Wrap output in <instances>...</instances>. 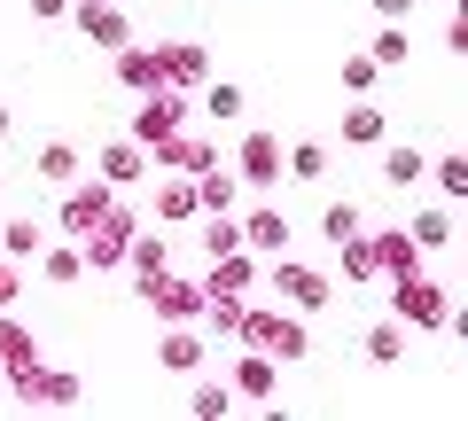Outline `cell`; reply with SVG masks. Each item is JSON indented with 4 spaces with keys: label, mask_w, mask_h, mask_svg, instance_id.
Here are the masks:
<instances>
[{
    "label": "cell",
    "mask_w": 468,
    "mask_h": 421,
    "mask_svg": "<svg viewBox=\"0 0 468 421\" xmlns=\"http://www.w3.org/2000/svg\"><path fill=\"white\" fill-rule=\"evenodd\" d=\"M234 343H250V352H266V359H282V367H297V359L313 352V328H304V312H282V304H242Z\"/></svg>",
    "instance_id": "1"
},
{
    "label": "cell",
    "mask_w": 468,
    "mask_h": 421,
    "mask_svg": "<svg viewBox=\"0 0 468 421\" xmlns=\"http://www.w3.org/2000/svg\"><path fill=\"white\" fill-rule=\"evenodd\" d=\"M218 156H227V172L242 180V195H273V187H282V133H266V125H242V141L218 149Z\"/></svg>",
    "instance_id": "2"
},
{
    "label": "cell",
    "mask_w": 468,
    "mask_h": 421,
    "mask_svg": "<svg viewBox=\"0 0 468 421\" xmlns=\"http://www.w3.org/2000/svg\"><path fill=\"white\" fill-rule=\"evenodd\" d=\"M390 321H406V328H452V297H445V281H437L430 266L421 273H399V281H390Z\"/></svg>",
    "instance_id": "3"
},
{
    "label": "cell",
    "mask_w": 468,
    "mask_h": 421,
    "mask_svg": "<svg viewBox=\"0 0 468 421\" xmlns=\"http://www.w3.org/2000/svg\"><path fill=\"white\" fill-rule=\"evenodd\" d=\"M187 110H196V94H187V86H156V94H133V141H141V149L172 141V133L187 125Z\"/></svg>",
    "instance_id": "4"
},
{
    "label": "cell",
    "mask_w": 468,
    "mask_h": 421,
    "mask_svg": "<svg viewBox=\"0 0 468 421\" xmlns=\"http://www.w3.org/2000/svg\"><path fill=\"white\" fill-rule=\"evenodd\" d=\"M110 203H117V187H101L94 172H79L70 187H55V219H48V226H55V235H70V242H79L86 226H94L101 211H110Z\"/></svg>",
    "instance_id": "5"
},
{
    "label": "cell",
    "mask_w": 468,
    "mask_h": 421,
    "mask_svg": "<svg viewBox=\"0 0 468 421\" xmlns=\"http://www.w3.org/2000/svg\"><path fill=\"white\" fill-rule=\"evenodd\" d=\"M133 226H141V211L110 203V211H101V219L79 235V258H86V273H110V266H125V242H133Z\"/></svg>",
    "instance_id": "6"
},
{
    "label": "cell",
    "mask_w": 468,
    "mask_h": 421,
    "mask_svg": "<svg viewBox=\"0 0 468 421\" xmlns=\"http://www.w3.org/2000/svg\"><path fill=\"white\" fill-rule=\"evenodd\" d=\"M266 281H273V297H282L289 312H304V321H313L320 304L335 297V281H328V273H313V266H297V258H282V250H273V273H266Z\"/></svg>",
    "instance_id": "7"
},
{
    "label": "cell",
    "mask_w": 468,
    "mask_h": 421,
    "mask_svg": "<svg viewBox=\"0 0 468 421\" xmlns=\"http://www.w3.org/2000/svg\"><path fill=\"white\" fill-rule=\"evenodd\" d=\"M141 289V304L149 312H165V321H203V281H180V273H149V281H133Z\"/></svg>",
    "instance_id": "8"
},
{
    "label": "cell",
    "mask_w": 468,
    "mask_h": 421,
    "mask_svg": "<svg viewBox=\"0 0 468 421\" xmlns=\"http://www.w3.org/2000/svg\"><path fill=\"white\" fill-rule=\"evenodd\" d=\"M8 390H16L24 405H39V414H63V405L86 398V383H79V374H63V367H32V374H16Z\"/></svg>",
    "instance_id": "9"
},
{
    "label": "cell",
    "mask_w": 468,
    "mask_h": 421,
    "mask_svg": "<svg viewBox=\"0 0 468 421\" xmlns=\"http://www.w3.org/2000/svg\"><path fill=\"white\" fill-rule=\"evenodd\" d=\"M203 359H211L203 321H172L165 336H156V367H165V374H203Z\"/></svg>",
    "instance_id": "10"
},
{
    "label": "cell",
    "mask_w": 468,
    "mask_h": 421,
    "mask_svg": "<svg viewBox=\"0 0 468 421\" xmlns=\"http://www.w3.org/2000/svg\"><path fill=\"white\" fill-rule=\"evenodd\" d=\"M63 24H79L86 39H94V47H125V39H133V24H125V8H117V0H70V16Z\"/></svg>",
    "instance_id": "11"
},
{
    "label": "cell",
    "mask_w": 468,
    "mask_h": 421,
    "mask_svg": "<svg viewBox=\"0 0 468 421\" xmlns=\"http://www.w3.org/2000/svg\"><path fill=\"white\" fill-rule=\"evenodd\" d=\"M234 219H242V250L250 258L289 250V211H273V203H234Z\"/></svg>",
    "instance_id": "12"
},
{
    "label": "cell",
    "mask_w": 468,
    "mask_h": 421,
    "mask_svg": "<svg viewBox=\"0 0 468 421\" xmlns=\"http://www.w3.org/2000/svg\"><path fill=\"white\" fill-rule=\"evenodd\" d=\"M94 180H101V187H117V195H125V187H141V180H149V149H141L133 133L110 141V149H94Z\"/></svg>",
    "instance_id": "13"
},
{
    "label": "cell",
    "mask_w": 468,
    "mask_h": 421,
    "mask_svg": "<svg viewBox=\"0 0 468 421\" xmlns=\"http://www.w3.org/2000/svg\"><path fill=\"white\" fill-rule=\"evenodd\" d=\"M227 390H234V398H258V405H282V398H273V390H282V359H266V352H250V343H242Z\"/></svg>",
    "instance_id": "14"
},
{
    "label": "cell",
    "mask_w": 468,
    "mask_h": 421,
    "mask_svg": "<svg viewBox=\"0 0 468 421\" xmlns=\"http://www.w3.org/2000/svg\"><path fill=\"white\" fill-rule=\"evenodd\" d=\"M149 164H156V172H187V180H196V172L218 164V149H211L203 133H187V125H180L172 141H156V149H149Z\"/></svg>",
    "instance_id": "15"
},
{
    "label": "cell",
    "mask_w": 468,
    "mask_h": 421,
    "mask_svg": "<svg viewBox=\"0 0 468 421\" xmlns=\"http://www.w3.org/2000/svg\"><path fill=\"white\" fill-rule=\"evenodd\" d=\"M48 242H55V226L39 219V211H8V219H0V258H16V266H32Z\"/></svg>",
    "instance_id": "16"
},
{
    "label": "cell",
    "mask_w": 468,
    "mask_h": 421,
    "mask_svg": "<svg viewBox=\"0 0 468 421\" xmlns=\"http://www.w3.org/2000/svg\"><path fill=\"white\" fill-rule=\"evenodd\" d=\"M156 63H165V86H187V94L211 79V55L196 39H156Z\"/></svg>",
    "instance_id": "17"
},
{
    "label": "cell",
    "mask_w": 468,
    "mask_h": 421,
    "mask_svg": "<svg viewBox=\"0 0 468 421\" xmlns=\"http://www.w3.org/2000/svg\"><path fill=\"white\" fill-rule=\"evenodd\" d=\"M187 219H203L196 211V180H187V172H156V226H187Z\"/></svg>",
    "instance_id": "18"
},
{
    "label": "cell",
    "mask_w": 468,
    "mask_h": 421,
    "mask_svg": "<svg viewBox=\"0 0 468 421\" xmlns=\"http://www.w3.org/2000/svg\"><path fill=\"white\" fill-rule=\"evenodd\" d=\"M328 164H335V149H328V141H282V180L320 187V180H328Z\"/></svg>",
    "instance_id": "19"
},
{
    "label": "cell",
    "mask_w": 468,
    "mask_h": 421,
    "mask_svg": "<svg viewBox=\"0 0 468 421\" xmlns=\"http://www.w3.org/2000/svg\"><path fill=\"white\" fill-rule=\"evenodd\" d=\"M117 86H125V94H156V86H165V63H156V47L125 39V47H117Z\"/></svg>",
    "instance_id": "20"
},
{
    "label": "cell",
    "mask_w": 468,
    "mask_h": 421,
    "mask_svg": "<svg viewBox=\"0 0 468 421\" xmlns=\"http://www.w3.org/2000/svg\"><path fill=\"white\" fill-rule=\"evenodd\" d=\"M258 281H266V266H258L250 250H227V258H211V273H203V289H227V297H250Z\"/></svg>",
    "instance_id": "21"
},
{
    "label": "cell",
    "mask_w": 468,
    "mask_h": 421,
    "mask_svg": "<svg viewBox=\"0 0 468 421\" xmlns=\"http://www.w3.org/2000/svg\"><path fill=\"white\" fill-rule=\"evenodd\" d=\"M39 367V343H32V328L16 321V312H0V374L16 383V374H32Z\"/></svg>",
    "instance_id": "22"
},
{
    "label": "cell",
    "mask_w": 468,
    "mask_h": 421,
    "mask_svg": "<svg viewBox=\"0 0 468 421\" xmlns=\"http://www.w3.org/2000/svg\"><path fill=\"white\" fill-rule=\"evenodd\" d=\"M196 110H203L211 125H242V118H250V94L227 86V79H203V86H196Z\"/></svg>",
    "instance_id": "23"
},
{
    "label": "cell",
    "mask_w": 468,
    "mask_h": 421,
    "mask_svg": "<svg viewBox=\"0 0 468 421\" xmlns=\"http://www.w3.org/2000/svg\"><path fill=\"white\" fill-rule=\"evenodd\" d=\"M390 141V118L375 110L367 94H351V110H344V149H383Z\"/></svg>",
    "instance_id": "24"
},
{
    "label": "cell",
    "mask_w": 468,
    "mask_h": 421,
    "mask_svg": "<svg viewBox=\"0 0 468 421\" xmlns=\"http://www.w3.org/2000/svg\"><path fill=\"white\" fill-rule=\"evenodd\" d=\"M32 273H39V281H48V289H70V281H86V258H79V242H48V250H39L32 258Z\"/></svg>",
    "instance_id": "25"
},
{
    "label": "cell",
    "mask_w": 468,
    "mask_h": 421,
    "mask_svg": "<svg viewBox=\"0 0 468 421\" xmlns=\"http://www.w3.org/2000/svg\"><path fill=\"white\" fill-rule=\"evenodd\" d=\"M32 172H39L48 187H70V180L86 172V149H79V141H48V149H32Z\"/></svg>",
    "instance_id": "26"
},
{
    "label": "cell",
    "mask_w": 468,
    "mask_h": 421,
    "mask_svg": "<svg viewBox=\"0 0 468 421\" xmlns=\"http://www.w3.org/2000/svg\"><path fill=\"white\" fill-rule=\"evenodd\" d=\"M187 383H196V390H187V414H196V421H227L234 405H242L227 390V374H218V383H211V374H187Z\"/></svg>",
    "instance_id": "27"
},
{
    "label": "cell",
    "mask_w": 468,
    "mask_h": 421,
    "mask_svg": "<svg viewBox=\"0 0 468 421\" xmlns=\"http://www.w3.org/2000/svg\"><path fill=\"white\" fill-rule=\"evenodd\" d=\"M234 203H242V180L227 172V156L211 172H196V211H234Z\"/></svg>",
    "instance_id": "28"
},
{
    "label": "cell",
    "mask_w": 468,
    "mask_h": 421,
    "mask_svg": "<svg viewBox=\"0 0 468 421\" xmlns=\"http://www.w3.org/2000/svg\"><path fill=\"white\" fill-rule=\"evenodd\" d=\"M406 235H414V250L421 258H437L452 242V203H437V211H414V219H406Z\"/></svg>",
    "instance_id": "29"
},
{
    "label": "cell",
    "mask_w": 468,
    "mask_h": 421,
    "mask_svg": "<svg viewBox=\"0 0 468 421\" xmlns=\"http://www.w3.org/2000/svg\"><path fill=\"white\" fill-rule=\"evenodd\" d=\"M375 250H383V273H390V281H399V273H421V266H430V258L414 250V235H406V226H383V235H375Z\"/></svg>",
    "instance_id": "30"
},
{
    "label": "cell",
    "mask_w": 468,
    "mask_h": 421,
    "mask_svg": "<svg viewBox=\"0 0 468 421\" xmlns=\"http://www.w3.org/2000/svg\"><path fill=\"white\" fill-rule=\"evenodd\" d=\"M335 250H344V281H383V250H375L367 226H359L351 242H335Z\"/></svg>",
    "instance_id": "31"
},
{
    "label": "cell",
    "mask_w": 468,
    "mask_h": 421,
    "mask_svg": "<svg viewBox=\"0 0 468 421\" xmlns=\"http://www.w3.org/2000/svg\"><path fill=\"white\" fill-rule=\"evenodd\" d=\"M367 55H375V70H399V63H414V24H383Z\"/></svg>",
    "instance_id": "32"
},
{
    "label": "cell",
    "mask_w": 468,
    "mask_h": 421,
    "mask_svg": "<svg viewBox=\"0 0 468 421\" xmlns=\"http://www.w3.org/2000/svg\"><path fill=\"white\" fill-rule=\"evenodd\" d=\"M242 250V219L234 211H203V258H227Z\"/></svg>",
    "instance_id": "33"
},
{
    "label": "cell",
    "mask_w": 468,
    "mask_h": 421,
    "mask_svg": "<svg viewBox=\"0 0 468 421\" xmlns=\"http://www.w3.org/2000/svg\"><path fill=\"white\" fill-rule=\"evenodd\" d=\"M383 180H390V187L430 180V149H383Z\"/></svg>",
    "instance_id": "34"
},
{
    "label": "cell",
    "mask_w": 468,
    "mask_h": 421,
    "mask_svg": "<svg viewBox=\"0 0 468 421\" xmlns=\"http://www.w3.org/2000/svg\"><path fill=\"white\" fill-rule=\"evenodd\" d=\"M430 180H437V195H445V203H461V195H468V156H461V149L430 156Z\"/></svg>",
    "instance_id": "35"
},
{
    "label": "cell",
    "mask_w": 468,
    "mask_h": 421,
    "mask_svg": "<svg viewBox=\"0 0 468 421\" xmlns=\"http://www.w3.org/2000/svg\"><path fill=\"white\" fill-rule=\"evenodd\" d=\"M367 359H375V367H399V359H406V321H375L367 328Z\"/></svg>",
    "instance_id": "36"
},
{
    "label": "cell",
    "mask_w": 468,
    "mask_h": 421,
    "mask_svg": "<svg viewBox=\"0 0 468 421\" xmlns=\"http://www.w3.org/2000/svg\"><path fill=\"white\" fill-rule=\"evenodd\" d=\"M359 226H367V211H359V203H328V219H320V235H328V242H351Z\"/></svg>",
    "instance_id": "37"
},
{
    "label": "cell",
    "mask_w": 468,
    "mask_h": 421,
    "mask_svg": "<svg viewBox=\"0 0 468 421\" xmlns=\"http://www.w3.org/2000/svg\"><path fill=\"white\" fill-rule=\"evenodd\" d=\"M24 289H32V266H16V258H0V312H16Z\"/></svg>",
    "instance_id": "38"
},
{
    "label": "cell",
    "mask_w": 468,
    "mask_h": 421,
    "mask_svg": "<svg viewBox=\"0 0 468 421\" xmlns=\"http://www.w3.org/2000/svg\"><path fill=\"white\" fill-rule=\"evenodd\" d=\"M375 79H383L375 55H344V94H375Z\"/></svg>",
    "instance_id": "39"
},
{
    "label": "cell",
    "mask_w": 468,
    "mask_h": 421,
    "mask_svg": "<svg viewBox=\"0 0 468 421\" xmlns=\"http://www.w3.org/2000/svg\"><path fill=\"white\" fill-rule=\"evenodd\" d=\"M367 8H375V24H414L421 0H367Z\"/></svg>",
    "instance_id": "40"
},
{
    "label": "cell",
    "mask_w": 468,
    "mask_h": 421,
    "mask_svg": "<svg viewBox=\"0 0 468 421\" xmlns=\"http://www.w3.org/2000/svg\"><path fill=\"white\" fill-rule=\"evenodd\" d=\"M445 55H468V16L452 8V24H445Z\"/></svg>",
    "instance_id": "41"
},
{
    "label": "cell",
    "mask_w": 468,
    "mask_h": 421,
    "mask_svg": "<svg viewBox=\"0 0 468 421\" xmlns=\"http://www.w3.org/2000/svg\"><path fill=\"white\" fill-rule=\"evenodd\" d=\"M32 16H39V24H63V16H70V0H32Z\"/></svg>",
    "instance_id": "42"
},
{
    "label": "cell",
    "mask_w": 468,
    "mask_h": 421,
    "mask_svg": "<svg viewBox=\"0 0 468 421\" xmlns=\"http://www.w3.org/2000/svg\"><path fill=\"white\" fill-rule=\"evenodd\" d=\"M8 133H16V110H8V101H0V141H8Z\"/></svg>",
    "instance_id": "43"
},
{
    "label": "cell",
    "mask_w": 468,
    "mask_h": 421,
    "mask_svg": "<svg viewBox=\"0 0 468 421\" xmlns=\"http://www.w3.org/2000/svg\"><path fill=\"white\" fill-rule=\"evenodd\" d=\"M452 8H461V0H452Z\"/></svg>",
    "instance_id": "44"
}]
</instances>
